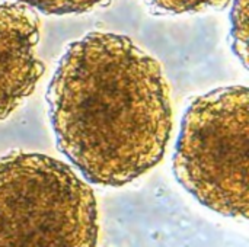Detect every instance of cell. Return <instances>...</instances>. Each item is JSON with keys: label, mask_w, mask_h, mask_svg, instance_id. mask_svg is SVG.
Segmentation results:
<instances>
[{"label": "cell", "mask_w": 249, "mask_h": 247, "mask_svg": "<svg viewBox=\"0 0 249 247\" xmlns=\"http://www.w3.org/2000/svg\"><path fill=\"white\" fill-rule=\"evenodd\" d=\"M232 0H144L149 9L158 15L198 13L207 9H223Z\"/></svg>", "instance_id": "8992f818"}, {"label": "cell", "mask_w": 249, "mask_h": 247, "mask_svg": "<svg viewBox=\"0 0 249 247\" xmlns=\"http://www.w3.org/2000/svg\"><path fill=\"white\" fill-rule=\"evenodd\" d=\"M231 45L235 55L248 68V0H235L231 12Z\"/></svg>", "instance_id": "5b68a950"}, {"label": "cell", "mask_w": 249, "mask_h": 247, "mask_svg": "<svg viewBox=\"0 0 249 247\" xmlns=\"http://www.w3.org/2000/svg\"><path fill=\"white\" fill-rule=\"evenodd\" d=\"M38 39V17L29 6L0 3V121L32 95L45 71Z\"/></svg>", "instance_id": "277c9868"}, {"label": "cell", "mask_w": 249, "mask_h": 247, "mask_svg": "<svg viewBox=\"0 0 249 247\" xmlns=\"http://www.w3.org/2000/svg\"><path fill=\"white\" fill-rule=\"evenodd\" d=\"M45 15H70L85 13L107 0H16Z\"/></svg>", "instance_id": "52a82bcc"}, {"label": "cell", "mask_w": 249, "mask_h": 247, "mask_svg": "<svg viewBox=\"0 0 249 247\" xmlns=\"http://www.w3.org/2000/svg\"><path fill=\"white\" fill-rule=\"evenodd\" d=\"M92 188L53 157L20 150L0 157V247H92Z\"/></svg>", "instance_id": "7a4b0ae2"}, {"label": "cell", "mask_w": 249, "mask_h": 247, "mask_svg": "<svg viewBox=\"0 0 249 247\" xmlns=\"http://www.w3.org/2000/svg\"><path fill=\"white\" fill-rule=\"evenodd\" d=\"M58 150L99 186H124L155 167L172 132L158 60L128 36L93 31L71 42L48 84Z\"/></svg>", "instance_id": "6da1fadb"}, {"label": "cell", "mask_w": 249, "mask_h": 247, "mask_svg": "<svg viewBox=\"0 0 249 247\" xmlns=\"http://www.w3.org/2000/svg\"><path fill=\"white\" fill-rule=\"evenodd\" d=\"M249 92L245 86L212 90L187 108L172 169L204 207L248 220Z\"/></svg>", "instance_id": "3957f363"}]
</instances>
